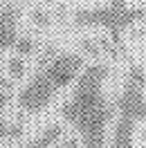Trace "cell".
I'll return each instance as SVG.
<instances>
[{"label": "cell", "mask_w": 146, "mask_h": 148, "mask_svg": "<svg viewBox=\"0 0 146 148\" xmlns=\"http://www.w3.org/2000/svg\"><path fill=\"white\" fill-rule=\"evenodd\" d=\"M144 88H146L144 67L137 63H130L126 79H124L121 94L115 101V110H117L119 117H117L108 148H133V144H135V126L146 119Z\"/></svg>", "instance_id": "obj_2"}, {"label": "cell", "mask_w": 146, "mask_h": 148, "mask_svg": "<svg viewBox=\"0 0 146 148\" xmlns=\"http://www.w3.org/2000/svg\"><path fill=\"white\" fill-rule=\"evenodd\" d=\"M34 47H36V43H34V38L32 36H18V40H16V45H14V49L18 52V56L23 58V56H27L34 52Z\"/></svg>", "instance_id": "obj_9"}, {"label": "cell", "mask_w": 146, "mask_h": 148, "mask_svg": "<svg viewBox=\"0 0 146 148\" xmlns=\"http://www.w3.org/2000/svg\"><path fill=\"white\" fill-rule=\"evenodd\" d=\"M25 132V123L23 119H0V141H14Z\"/></svg>", "instance_id": "obj_6"}, {"label": "cell", "mask_w": 146, "mask_h": 148, "mask_svg": "<svg viewBox=\"0 0 146 148\" xmlns=\"http://www.w3.org/2000/svg\"><path fill=\"white\" fill-rule=\"evenodd\" d=\"M47 2H52V0H47Z\"/></svg>", "instance_id": "obj_14"}, {"label": "cell", "mask_w": 146, "mask_h": 148, "mask_svg": "<svg viewBox=\"0 0 146 148\" xmlns=\"http://www.w3.org/2000/svg\"><path fill=\"white\" fill-rule=\"evenodd\" d=\"M18 5H11V2L2 5V9H0V49H14L18 40Z\"/></svg>", "instance_id": "obj_4"}, {"label": "cell", "mask_w": 146, "mask_h": 148, "mask_svg": "<svg viewBox=\"0 0 146 148\" xmlns=\"http://www.w3.org/2000/svg\"><path fill=\"white\" fill-rule=\"evenodd\" d=\"M50 14L47 9H32V23L36 25V27H50Z\"/></svg>", "instance_id": "obj_10"}, {"label": "cell", "mask_w": 146, "mask_h": 148, "mask_svg": "<svg viewBox=\"0 0 146 148\" xmlns=\"http://www.w3.org/2000/svg\"><path fill=\"white\" fill-rule=\"evenodd\" d=\"M65 135V128L61 123H50L47 128H43L36 137H32L23 148H52L54 144H59Z\"/></svg>", "instance_id": "obj_5"}, {"label": "cell", "mask_w": 146, "mask_h": 148, "mask_svg": "<svg viewBox=\"0 0 146 148\" xmlns=\"http://www.w3.org/2000/svg\"><path fill=\"white\" fill-rule=\"evenodd\" d=\"M7 72H9V79L11 81H20L25 76V61L20 56H14L7 61Z\"/></svg>", "instance_id": "obj_7"}, {"label": "cell", "mask_w": 146, "mask_h": 148, "mask_svg": "<svg viewBox=\"0 0 146 148\" xmlns=\"http://www.w3.org/2000/svg\"><path fill=\"white\" fill-rule=\"evenodd\" d=\"M72 20L76 27L99 25L108 32V43L117 54H124V34L133 23H146V7H128V0H110L103 7H79Z\"/></svg>", "instance_id": "obj_3"}, {"label": "cell", "mask_w": 146, "mask_h": 148, "mask_svg": "<svg viewBox=\"0 0 146 148\" xmlns=\"http://www.w3.org/2000/svg\"><path fill=\"white\" fill-rule=\"evenodd\" d=\"M110 74L106 63H90L76 76L72 97L61 106V117L76 132L83 148H106V128L115 114V103L103 92Z\"/></svg>", "instance_id": "obj_1"}, {"label": "cell", "mask_w": 146, "mask_h": 148, "mask_svg": "<svg viewBox=\"0 0 146 148\" xmlns=\"http://www.w3.org/2000/svg\"><path fill=\"white\" fill-rule=\"evenodd\" d=\"M142 148H146V132H144V146H142Z\"/></svg>", "instance_id": "obj_13"}, {"label": "cell", "mask_w": 146, "mask_h": 148, "mask_svg": "<svg viewBox=\"0 0 146 148\" xmlns=\"http://www.w3.org/2000/svg\"><path fill=\"white\" fill-rule=\"evenodd\" d=\"M52 148H81V144H79L76 137H65V139H61L59 144H54Z\"/></svg>", "instance_id": "obj_12"}, {"label": "cell", "mask_w": 146, "mask_h": 148, "mask_svg": "<svg viewBox=\"0 0 146 148\" xmlns=\"http://www.w3.org/2000/svg\"><path fill=\"white\" fill-rule=\"evenodd\" d=\"M11 88H14L11 79H0V112L5 110L11 101Z\"/></svg>", "instance_id": "obj_8"}, {"label": "cell", "mask_w": 146, "mask_h": 148, "mask_svg": "<svg viewBox=\"0 0 146 148\" xmlns=\"http://www.w3.org/2000/svg\"><path fill=\"white\" fill-rule=\"evenodd\" d=\"M81 49L85 52V54H92V56L101 54V49H99V43H94L92 38H83V40H81Z\"/></svg>", "instance_id": "obj_11"}]
</instances>
